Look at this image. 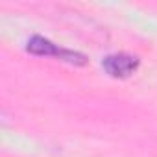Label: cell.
Returning a JSON list of instances; mask_svg holds the SVG:
<instances>
[{"label": "cell", "mask_w": 157, "mask_h": 157, "mask_svg": "<svg viewBox=\"0 0 157 157\" xmlns=\"http://www.w3.org/2000/svg\"><path fill=\"white\" fill-rule=\"evenodd\" d=\"M28 52H32V54H35V56H54V57H59V59H63V61H67V63L80 65V67L87 63V59H85L83 54H80V52H70V50H63V48H59L57 44H54V43H50L48 39L39 37V35H35V37H32V39L28 41Z\"/></svg>", "instance_id": "cell-1"}, {"label": "cell", "mask_w": 157, "mask_h": 157, "mask_svg": "<svg viewBox=\"0 0 157 157\" xmlns=\"http://www.w3.org/2000/svg\"><path fill=\"white\" fill-rule=\"evenodd\" d=\"M102 67L113 78H128L139 68V59L129 54H111L104 59Z\"/></svg>", "instance_id": "cell-2"}]
</instances>
